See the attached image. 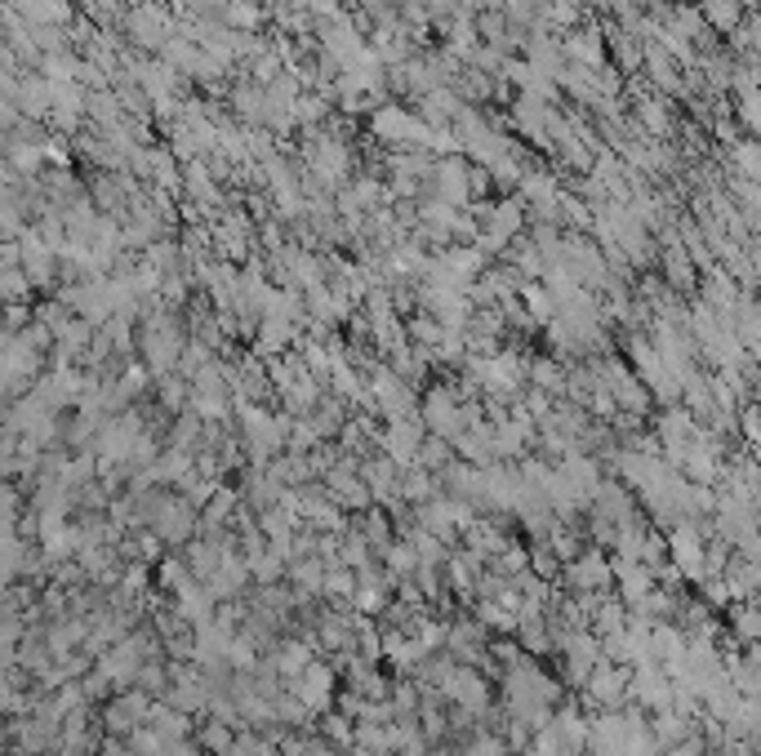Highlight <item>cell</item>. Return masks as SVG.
Masks as SVG:
<instances>
[{
    "label": "cell",
    "instance_id": "cell-14",
    "mask_svg": "<svg viewBox=\"0 0 761 756\" xmlns=\"http://www.w3.org/2000/svg\"><path fill=\"white\" fill-rule=\"evenodd\" d=\"M468 756H504V743H499L495 734H486V738H481V743H476Z\"/></svg>",
    "mask_w": 761,
    "mask_h": 756
},
{
    "label": "cell",
    "instance_id": "cell-10",
    "mask_svg": "<svg viewBox=\"0 0 761 756\" xmlns=\"http://www.w3.org/2000/svg\"><path fill=\"white\" fill-rule=\"evenodd\" d=\"M405 495H410V499H428V495H433V476L410 472V476H405Z\"/></svg>",
    "mask_w": 761,
    "mask_h": 756
},
{
    "label": "cell",
    "instance_id": "cell-7",
    "mask_svg": "<svg viewBox=\"0 0 761 756\" xmlns=\"http://www.w3.org/2000/svg\"><path fill=\"white\" fill-rule=\"evenodd\" d=\"M499 10L508 14V23H517V27H534V19H539V10H543V0H504Z\"/></svg>",
    "mask_w": 761,
    "mask_h": 756
},
{
    "label": "cell",
    "instance_id": "cell-3",
    "mask_svg": "<svg viewBox=\"0 0 761 756\" xmlns=\"http://www.w3.org/2000/svg\"><path fill=\"white\" fill-rule=\"evenodd\" d=\"M295 690H299L303 708H321V703L330 699V667L308 663V667H303V676H295Z\"/></svg>",
    "mask_w": 761,
    "mask_h": 756
},
{
    "label": "cell",
    "instance_id": "cell-1",
    "mask_svg": "<svg viewBox=\"0 0 761 756\" xmlns=\"http://www.w3.org/2000/svg\"><path fill=\"white\" fill-rule=\"evenodd\" d=\"M178 19L170 10H161V0H143V5H129L125 14V36L134 49H143V54H161L174 36Z\"/></svg>",
    "mask_w": 761,
    "mask_h": 756
},
{
    "label": "cell",
    "instance_id": "cell-2",
    "mask_svg": "<svg viewBox=\"0 0 761 756\" xmlns=\"http://www.w3.org/2000/svg\"><path fill=\"white\" fill-rule=\"evenodd\" d=\"M152 521H157V534L165 543L187 538L192 534V503H161V508H152Z\"/></svg>",
    "mask_w": 761,
    "mask_h": 756
},
{
    "label": "cell",
    "instance_id": "cell-4",
    "mask_svg": "<svg viewBox=\"0 0 761 756\" xmlns=\"http://www.w3.org/2000/svg\"><path fill=\"white\" fill-rule=\"evenodd\" d=\"M143 717H148V695H125L107 712V725L112 730H143Z\"/></svg>",
    "mask_w": 761,
    "mask_h": 756
},
{
    "label": "cell",
    "instance_id": "cell-13",
    "mask_svg": "<svg viewBox=\"0 0 761 756\" xmlns=\"http://www.w3.org/2000/svg\"><path fill=\"white\" fill-rule=\"evenodd\" d=\"M325 588H330L334 596H348V592L357 588V579H353V574H330V579H325Z\"/></svg>",
    "mask_w": 761,
    "mask_h": 756
},
{
    "label": "cell",
    "instance_id": "cell-5",
    "mask_svg": "<svg viewBox=\"0 0 761 756\" xmlns=\"http://www.w3.org/2000/svg\"><path fill=\"white\" fill-rule=\"evenodd\" d=\"M223 27L258 32L263 27V5H258V0H228V5H223Z\"/></svg>",
    "mask_w": 761,
    "mask_h": 756
},
{
    "label": "cell",
    "instance_id": "cell-8",
    "mask_svg": "<svg viewBox=\"0 0 761 756\" xmlns=\"http://www.w3.org/2000/svg\"><path fill=\"white\" fill-rule=\"evenodd\" d=\"M735 19H739V5H735V0H708V23H717L722 32H730Z\"/></svg>",
    "mask_w": 761,
    "mask_h": 756
},
{
    "label": "cell",
    "instance_id": "cell-9",
    "mask_svg": "<svg viewBox=\"0 0 761 756\" xmlns=\"http://www.w3.org/2000/svg\"><path fill=\"white\" fill-rule=\"evenodd\" d=\"M414 557H419V547H405V543L388 547V566H392L396 574H410V570H414Z\"/></svg>",
    "mask_w": 761,
    "mask_h": 756
},
{
    "label": "cell",
    "instance_id": "cell-12",
    "mask_svg": "<svg viewBox=\"0 0 761 756\" xmlns=\"http://www.w3.org/2000/svg\"><path fill=\"white\" fill-rule=\"evenodd\" d=\"M570 574H575V579H579V583H601V579H606V570H601V566H597V561H584V566H575V570H570Z\"/></svg>",
    "mask_w": 761,
    "mask_h": 756
},
{
    "label": "cell",
    "instance_id": "cell-11",
    "mask_svg": "<svg viewBox=\"0 0 761 756\" xmlns=\"http://www.w3.org/2000/svg\"><path fill=\"white\" fill-rule=\"evenodd\" d=\"M205 747H215V752H228L232 738H228V725H210L205 730Z\"/></svg>",
    "mask_w": 761,
    "mask_h": 756
},
{
    "label": "cell",
    "instance_id": "cell-6",
    "mask_svg": "<svg viewBox=\"0 0 761 756\" xmlns=\"http://www.w3.org/2000/svg\"><path fill=\"white\" fill-rule=\"evenodd\" d=\"M366 480H370V490H374L379 499H392V495H396V467H392L388 458L370 463V467H366Z\"/></svg>",
    "mask_w": 761,
    "mask_h": 756
}]
</instances>
